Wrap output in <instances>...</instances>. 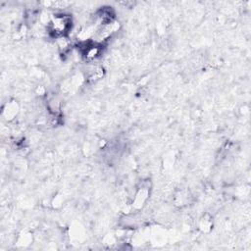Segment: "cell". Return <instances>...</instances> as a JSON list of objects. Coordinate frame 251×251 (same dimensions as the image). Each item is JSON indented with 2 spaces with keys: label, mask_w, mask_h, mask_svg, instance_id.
<instances>
[{
  "label": "cell",
  "mask_w": 251,
  "mask_h": 251,
  "mask_svg": "<svg viewBox=\"0 0 251 251\" xmlns=\"http://www.w3.org/2000/svg\"><path fill=\"white\" fill-rule=\"evenodd\" d=\"M72 20L71 17L67 15H56L51 20L52 31L60 36H63L71 28Z\"/></svg>",
  "instance_id": "1"
}]
</instances>
